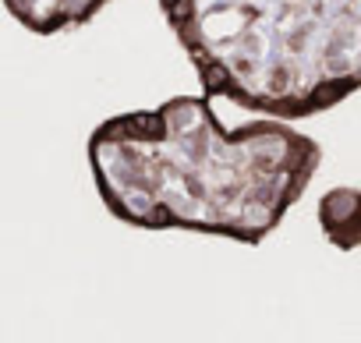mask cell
I'll use <instances>...</instances> for the list:
<instances>
[{
    "mask_svg": "<svg viewBox=\"0 0 361 343\" xmlns=\"http://www.w3.org/2000/svg\"><path fill=\"white\" fill-rule=\"evenodd\" d=\"M326 241L340 251H361V188H329L315 206Z\"/></svg>",
    "mask_w": 361,
    "mask_h": 343,
    "instance_id": "4",
    "label": "cell"
},
{
    "mask_svg": "<svg viewBox=\"0 0 361 343\" xmlns=\"http://www.w3.org/2000/svg\"><path fill=\"white\" fill-rule=\"evenodd\" d=\"M85 156L114 220L255 248L308 192L322 145L283 117L227 131L202 92L106 117Z\"/></svg>",
    "mask_w": 361,
    "mask_h": 343,
    "instance_id": "1",
    "label": "cell"
},
{
    "mask_svg": "<svg viewBox=\"0 0 361 343\" xmlns=\"http://www.w3.org/2000/svg\"><path fill=\"white\" fill-rule=\"evenodd\" d=\"M110 0H4L8 15L36 32V36H57L89 25Z\"/></svg>",
    "mask_w": 361,
    "mask_h": 343,
    "instance_id": "3",
    "label": "cell"
},
{
    "mask_svg": "<svg viewBox=\"0 0 361 343\" xmlns=\"http://www.w3.org/2000/svg\"><path fill=\"white\" fill-rule=\"evenodd\" d=\"M202 89L308 120L361 92V0H159Z\"/></svg>",
    "mask_w": 361,
    "mask_h": 343,
    "instance_id": "2",
    "label": "cell"
}]
</instances>
